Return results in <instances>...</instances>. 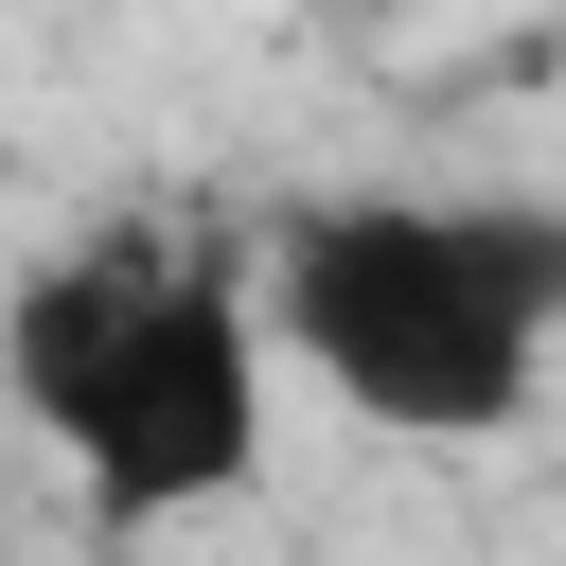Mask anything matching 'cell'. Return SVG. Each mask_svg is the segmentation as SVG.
<instances>
[{"instance_id":"cell-1","label":"cell","mask_w":566,"mask_h":566,"mask_svg":"<svg viewBox=\"0 0 566 566\" xmlns=\"http://www.w3.org/2000/svg\"><path fill=\"white\" fill-rule=\"evenodd\" d=\"M265 265L177 230V212H106L88 248H53L0 301V389L18 424L88 478L106 531H177L230 513L265 478Z\"/></svg>"},{"instance_id":"cell-2","label":"cell","mask_w":566,"mask_h":566,"mask_svg":"<svg viewBox=\"0 0 566 566\" xmlns=\"http://www.w3.org/2000/svg\"><path fill=\"white\" fill-rule=\"evenodd\" d=\"M265 318L354 424L495 442L566 354V195H301Z\"/></svg>"}]
</instances>
